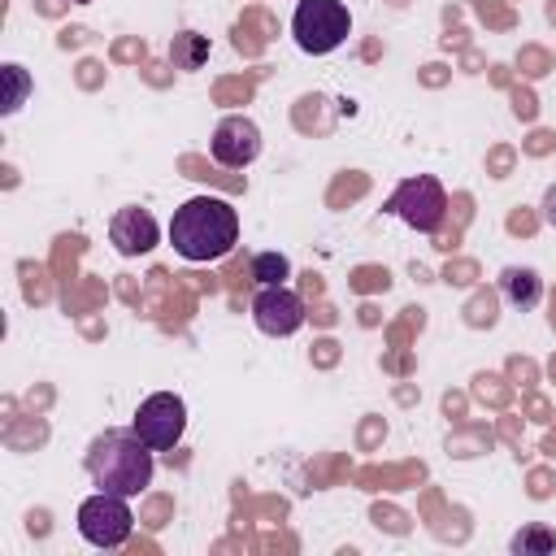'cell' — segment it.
<instances>
[{
    "label": "cell",
    "mask_w": 556,
    "mask_h": 556,
    "mask_svg": "<svg viewBox=\"0 0 556 556\" xmlns=\"http://www.w3.org/2000/svg\"><path fill=\"white\" fill-rule=\"evenodd\" d=\"M169 243L182 261H222L239 243V213L222 195H191L169 217Z\"/></svg>",
    "instance_id": "cell-1"
},
{
    "label": "cell",
    "mask_w": 556,
    "mask_h": 556,
    "mask_svg": "<svg viewBox=\"0 0 556 556\" xmlns=\"http://www.w3.org/2000/svg\"><path fill=\"white\" fill-rule=\"evenodd\" d=\"M87 473L100 491H113V495H143L152 486V473H156V460H152V447L135 434V430H109L91 443L87 452Z\"/></svg>",
    "instance_id": "cell-2"
},
{
    "label": "cell",
    "mask_w": 556,
    "mask_h": 556,
    "mask_svg": "<svg viewBox=\"0 0 556 556\" xmlns=\"http://www.w3.org/2000/svg\"><path fill=\"white\" fill-rule=\"evenodd\" d=\"M291 35L300 52L326 56L352 35V13L343 0H300L291 13Z\"/></svg>",
    "instance_id": "cell-3"
},
{
    "label": "cell",
    "mask_w": 556,
    "mask_h": 556,
    "mask_svg": "<svg viewBox=\"0 0 556 556\" xmlns=\"http://www.w3.org/2000/svg\"><path fill=\"white\" fill-rule=\"evenodd\" d=\"M135 530V517H130V504L126 495H113V491H96L78 504V534L91 543V547H122Z\"/></svg>",
    "instance_id": "cell-4"
},
{
    "label": "cell",
    "mask_w": 556,
    "mask_h": 556,
    "mask_svg": "<svg viewBox=\"0 0 556 556\" xmlns=\"http://www.w3.org/2000/svg\"><path fill=\"white\" fill-rule=\"evenodd\" d=\"M130 430H135L152 452L174 447V443L182 439V430H187V404H182V395H174V391H152L148 400H139Z\"/></svg>",
    "instance_id": "cell-5"
},
{
    "label": "cell",
    "mask_w": 556,
    "mask_h": 556,
    "mask_svg": "<svg viewBox=\"0 0 556 556\" xmlns=\"http://www.w3.org/2000/svg\"><path fill=\"white\" fill-rule=\"evenodd\" d=\"M208 148H213V156H217L222 165L243 169V165H252L256 152H261V130H256L252 117H222Z\"/></svg>",
    "instance_id": "cell-6"
},
{
    "label": "cell",
    "mask_w": 556,
    "mask_h": 556,
    "mask_svg": "<svg viewBox=\"0 0 556 556\" xmlns=\"http://www.w3.org/2000/svg\"><path fill=\"white\" fill-rule=\"evenodd\" d=\"M391 213H400L413 230H434L439 217H443V191L434 178H417V182H404L400 195L391 200Z\"/></svg>",
    "instance_id": "cell-7"
},
{
    "label": "cell",
    "mask_w": 556,
    "mask_h": 556,
    "mask_svg": "<svg viewBox=\"0 0 556 556\" xmlns=\"http://www.w3.org/2000/svg\"><path fill=\"white\" fill-rule=\"evenodd\" d=\"M252 317H256V326L265 330V334H291V330H300V321H304V304H300V295L295 291H287V287H261V295L252 300Z\"/></svg>",
    "instance_id": "cell-8"
},
{
    "label": "cell",
    "mask_w": 556,
    "mask_h": 556,
    "mask_svg": "<svg viewBox=\"0 0 556 556\" xmlns=\"http://www.w3.org/2000/svg\"><path fill=\"white\" fill-rule=\"evenodd\" d=\"M109 239H113V248H117L122 256H143V252L156 248V222H152L148 208L126 204V208H117V217L109 222Z\"/></svg>",
    "instance_id": "cell-9"
},
{
    "label": "cell",
    "mask_w": 556,
    "mask_h": 556,
    "mask_svg": "<svg viewBox=\"0 0 556 556\" xmlns=\"http://www.w3.org/2000/svg\"><path fill=\"white\" fill-rule=\"evenodd\" d=\"M504 291L513 304H534L539 300V278L530 269H504Z\"/></svg>",
    "instance_id": "cell-10"
},
{
    "label": "cell",
    "mask_w": 556,
    "mask_h": 556,
    "mask_svg": "<svg viewBox=\"0 0 556 556\" xmlns=\"http://www.w3.org/2000/svg\"><path fill=\"white\" fill-rule=\"evenodd\" d=\"M252 274H256L261 287H282V278H287V256H278V252H261V256L252 261Z\"/></svg>",
    "instance_id": "cell-11"
},
{
    "label": "cell",
    "mask_w": 556,
    "mask_h": 556,
    "mask_svg": "<svg viewBox=\"0 0 556 556\" xmlns=\"http://www.w3.org/2000/svg\"><path fill=\"white\" fill-rule=\"evenodd\" d=\"M556 547V534L552 530H521L517 539H513V552H552Z\"/></svg>",
    "instance_id": "cell-12"
},
{
    "label": "cell",
    "mask_w": 556,
    "mask_h": 556,
    "mask_svg": "<svg viewBox=\"0 0 556 556\" xmlns=\"http://www.w3.org/2000/svg\"><path fill=\"white\" fill-rule=\"evenodd\" d=\"M4 78L13 83V91H9V100H4V113H17V104H22V91H26V70L22 65H4Z\"/></svg>",
    "instance_id": "cell-13"
},
{
    "label": "cell",
    "mask_w": 556,
    "mask_h": 556,
    "mask_svg": "<svg viewBox=\"0 0 556 556\" xmlns=\"http://www.w3.org/2000/svg\"><path fill=\"white\" fill-rule=\"evenodd\" d=\"M78 4H87V0H78Z\"/></svg>",
    "instance_id": "cell-14"
}]
</instances>
